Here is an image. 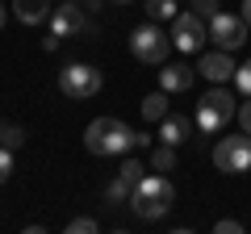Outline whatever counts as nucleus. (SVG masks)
<instances>
[{
  "label": "nucleus",
  "mask_w": 251,
  "mask_h": 234,
  "mask_svg": "<svg viewBox=\"0 0 251 234\" xmlns=\"http://www.w3.org/2000/svg\"><path fill=\"white\" fill-rule=\"evenodd\" d=\"M84 146L92 155H126V151H143L151 146V138L130 130L122 117H97L88 130H84Z\"/></svg>",
  "instance_id": "nucleus-1"
},
{
  "label": "nucleus",
  "mask_w": 251,
  "mask_h": 234,
  "mask_svg": "<svg viewBox=\"0 0 251 234\" xmlns=\"http://www.w3.org/2000/svg\"><path fill=\"white\" fill-rule=\"evenodd\" d=\"M172 205H176V188H172L168 176H143L134 184V192H130V209L143 222H159Z\"/></svg>",
  "instance_id": "nucleus-2"
},
{
  "label": "nucleus",
  "mask_w": 251,
  "mask_h": 234,
  "mask_svg": "<svg viewBox=\"0 0 251 234\" xmlns=\"http://www.w3.org/2000/svg\"><path fill=\"white\" fill-rule=\"evenodd\" d=\"M230 117H239L234 92H230V88H222V84H214V88H209L205 96L197 100V126L205 130V134H218V130H222Z\"/></svg>",
  "instance_id": "nucleus-3"
},
{
  "label": "nucleus",
  "mask_w": 251,
  "mask_h": 234,
  "mask_svg": "<svg viewBox=\"0 0 251 234\" xmlns=\"http://www.w3.org/2000/svg\"><path fill=\"white\" fill-rule=\"evenodd\" d=\"M130 50H134L138 63H168V54H172V34H163L155 21H147V25H138L134 34H130Z\"/></svg>",
  "instance_id": "nucleus-4"
},
{
  "label": "nucleus",
  "mask_w": 251,
  "mask_h": 234,
  "mask_svg": "<svg viewBox=\"0 0 251 234\" xmlns=\"http://www.w3.org/2000/svg\"><path fill=\"white\" fill-rule=\"evenodd\" d=\"M59 92L72 100H88L100 92V71L92 63H67L59 71Z\"/></svg>",
  "instance_id": "nucleus-5"
},
{
  "label": "nucleus",
  "mask_w": 251,
  "mask_h": 234,
  "mask_svg": "<svg viewBox=\"0 0 251 234\" xmlns=\"http://www.w3.org/2000/svg\"><path fill=\"white\" fill-rule=\"evenodd\" d=\"M214 167L218 171H251V134H234V138H222L214 146Z\"/></svg>",
  "instance_id": "nucleus-6"
},
{
  "label": "nucleus",
  "mask_w": 251,
  "mask_h": 234,
  "mask_svg": "<svg viewBox=\"0 0 251 234\" xmlns=\"http://www.w3.org/2000/svg\"><path fill=\"white\" fill-rule=\"evenodd\" d=\"M205 38H209V29H205V21H201L197 13H176V17H172V42H176V50L197 54L201 46H205Z\"/></svg>",
  "instance_id": "nucleus-7"
},
{
  "label": "nucleus",
  "mask_w": 251,
  "mask_h": 234,
  "mask_svg": "<svg viewBox=\"0 0 251 234\" xmlns=\"http://www.w3.org/2000/svg\"><path fill=\"white\" fill-rule=\"evenodd\" d=\"M209 38L218 42V50H239V46L247 42V21H243L239 13L218 9L214 17H209Z\"/></svg>",
  "instance_id": "nucleus-8"
},
{
  "label": "nucleus",
  "mask_w": 251,
  "mask_h": 234,
  "mask_svg": "<svg viewBox=\"0 0 251 234\" xmlns=\"http://www.w3.org/2000/svg\"><path fill=\"white\" fill-rule=\"evenodd\" d=\"M234 59H230V50H209V54H201V63H197V75H205L209 84H226V80H234Z\"/></svg>",
  "instance_id": "nucleus-9"
},
{
  "label": "nucleus",
  "mask_w": 251,
  "mask_h": 234,
  "mask_svg": "<svg viewBox=\"0 0 251 234\" xmlns=\"http://www.w3.org/2000/svg\"><path fill=\"white\" fill-rule=\"evenodd\" d=\"M84 29H88V21H84V13L75 9V4H59V9L50 13V34L75 38V34H84Z\"/></svg>",
  "instance_id": "nucleus-10"
},
{
  "label": "nucleus",
  "mask_w": 251,
  "mask_h": 234,
  "mask_svg": "<svg viewBox=\"0 0 251 234\" xmlns=\"http://www.w3.org/2000/svg\"><path fill=\"white\" fill-rule=\"evenodd\" d=\"M193 80H197V67H188V63H163V71H159L163 92H184Z\"/></svg>",
  "instance_id": "nucleus-11"
},
{
  "label": "nucleus",
  "mask_w": 251,
  "mask_h": 234,
  "mask_svg": "<svg viewBox=\"0 0 251 234\" xmlns=\"http://www.w3.org/2000/svg\"><path fill=\"white\" fill-rule=\"evenodd\" d=\"M13 13H17L21 25H42V21H50V0H13Z\"/></svg>",
  "instance_id": "nucleus-12"
},
{
  "label": "nucleus",
  "mask_w": 251,
  "mask_h": 234,
  "mask_svg": "<svg viewBox=\"0 0 251 234\" xmlns=\"http://www.w3.org/2000/svg\"><path fill=\"white\" fill-rule=\"evenodd\" d=\"M184 138H188V121H184V117H163V126H159V142H168V146H180V142H184Z\"/></svg>",
  "instance_id": "nucleus-13"
},
{
  "label": "nucleus",
  "mask_w": 251,
  "mask_h": 234,
  "mask_svg": "<svg viewBox=\"0 0 251 234\" xmlns=\"http://www.w3.org/2000/svg\"><path fill=\"white\" fill-rule=\"evenodd\" d=\"M143 121H163V117H168V92H151V96H143Z\"/></svg>",
  "instance_id": "nucleus-14"
},
{
  "label": "nucleus",
  "mask_w": 251,
  "mask_h": 234,
  "mask_svg": "<svg viewBox=\"0 0 251 234\" xmlns=\"http://www.w3.org/2000/svg\"><path fill=\"white\" fill-rule=\"evenodd\" d=\"M130 192H134V184L122 180V176L105 184V201H113V205H130Z\"/></svg>",
  "instance_id": "nucleus-15"
},
{
  "label": "nucleus",
  "mask_w": 251,
  "mask_h": 234,
  "mask_svg": "<svg viewBox=\"0 0 251 234\" xmlns=\"http://www.w3.org/2000/svg\"><path fill=\"white\" fill-rule=\"evenodd\" d=\"M143 9L151 21H172L176 17V0H143Z\"/></svg>",
  "instance_id": "nucleus-16"
},
{
  "label": "nucleus",
  "mask_w": 251,
  "mask_h": 234,
  "mask_svg": "<svg viewBox=\"0 0 251 234\" xmlns=\"http://www.w3.org/2000/svg\"><path fill=\"white\" fill-rule=\"evenodd\" d=\"M21 142H25V130H21V126H13V121H0V146L17 151Z\"/></svg>",
  "instance_id": "nucleus-17"
},
{
  "label": "nucleus",
  "mask_w": 251,
  "mask_h": 234,
  "mask_svg": "<svg viewBox=\"0 0 251 234\" xmlns=\"http://www.w3.org/2000/svg\"><path fill=\"white\" fill-rule=\"evenodd\" d=\"M151 163H155V171H172L176 167V146H155V155H151Z\"/></svg>",
  "instance_id": "nucleus-18"
},
{
  "label": "nucleus",
  "mask_w": 251,
  "mask_h": 234,
  "mask_svg": "<svg viewBox=\"0 0 251 234\" xmlns=\"http://www.w3.org/2000/svg\"><path fill=\"white\" fill-rule=\"evenodd\" d=\"M100 226L92 222V217H72V222H67V234H97Z\"/></svg>",
  "instance_id": "nucleus-19"
},
{
  "label": "nucleus",
  "mask_w": 251,
  "mask_h": 234,
  "mask_svg": "<svg viewBox=\"0 0 251 234\" xmlns=\"http://www.w3.org/2000/svg\"><path fill=\"white\" fill-rule=\"evenodd\" d=\"M234 88H239L243 96H251V59L239 67V71H234Z\"/></svg>",
  "instance_id": "nucleus-20"
},
{
  "label": "nucleus",
  "mask_w": 251,
  "mask_h": 234,
  "mask_svg": "<svg viewBox=\"0 0 251 234\" xmlns=\"http://www.w3.org/2000/svg\"><path fill=\"white\" fill-rule=\"evenodd\" d=\"M117 176H122V180H130V184H138V180H143V163H138V159H126Z\"/></svg>",
  "instance_id": "nucleus-21"
},
{
  "label": "nucleus",
  "mask_w": 251,
  "mask_h": 234,
  "mask_svg": "<svg viewBox=\"0 0 251 234\" xmlns=\"http://www.w3.org/2000/svg\"><path fill=\"white\" fill-rule=\"evenodd\" d=\"M218 4H222V0H193V13H197L201 21H209L218 13Z\"/></svg>",
  "instance_id": "nucleus-22"
},
{
  "label": "nucleus",
  "mask_w": 251,
  "mask_h": 234,
  "mask_svg": "<svg viewBox=\"0 0 251 234\" xmlns=\"http://www.w3.org/2000/svg\"><path fill=\"white\" fill-rule=\"evenodd\" d=\"M9 176H13V151H9V146H0V184L9 180Z\"/></svg>",
  "instance_id": "nucleus-23"
},
{
  "label": "nucleus",
  "mask_w": 251,
  "mask_h": 234,
  "mask_svg": "<svg viewBox=\"0 0 251 234\" xmlns=\"http://www.w3.org/2000/svg\"><path fill=\"white\" fill-rule=\"evenodd\" d=\"M214 230H218V234H239V230H243V222H234V217H222V222H214Z\"/></svg>",
  "instance_id": "nucleus-24"
},
{
  "label": "nucleus",
  "mask_w": 251,
  "mask_h": 234,
  "mask_svg": "<svg viewBox=\"0 0 251 234\" xmlns=\"http://www.w3.org/2000/svg\"><path fill=\"white\" fill-rule=\"evenodd\" d=\"M59 42H63L59 34H46V38H42V50H46V54H50V50H59Z\"/></svg>",
  "instance_id": "nucleus-25"
},
{
  "label": "nucleus",
  "mask_w": 251,
  "mask_h": 234,
  "mask_svg": "<svg viewBox=\"0 0 251 234\" xmlns=\"http://www.w3.org/2000/svg\"><path fill=\"white\" fill-rule=\"evenodd\" d=\"M239 121H243V134H251V105L239 109Z\"/></svg>",
  "instance_id": "nucleus-26"
},
{
  "label": "nucleus",
  "mask_w": 251,
  "mask_h": 234,
  "mask_svg": "<svg viewBox=\"0 0 251 234\" xmlns=\"http://www.w3.org/2000/svg\"><path fill=\"white\" fill-rule=\"evenodd\" d=\"M243 21H247V29H251V0H243V13H239Z\"/></svg>",
  "instance_id": "nucleus-27"
},
{
  "label": "nucleus",
  "mask_w": 251,
  "mask_h": 234,
  "mask_svg": "<svg viewBox=\"0 0 251 234\" xmlns=\"http://www.w3.org/2000/svg\"><path fill=\"white\" fill-rule=\"evenodd\" d=\"M4 21H9V17H4V4H0V29H4Z\"/></svg>",
  "instance_id": "nucleus-28"
},
{
  "label": "nucleus",
  "mask_w": 251,
  "mask_h": 234,
  "mask_svg": "<svg viewBox=\"0 0 251 234\" xmlns=\"http://www.w3.org/2000/svg\"><path fill=\"white\" fill-rule=\"evenodd\" d=\"M113 4H130V0H113Z\"/></svg>",
  "instance_id": "nucleus-29"
}]
</instances>
